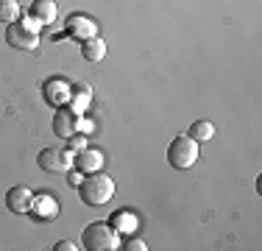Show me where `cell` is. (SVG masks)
<instances>
[{
	"label": "cell",
	"instance_id": "1",
	"mask_svg": "<svg viewBox=\"0 0 262 251\" xmlns=\"http://www.w3.org/2000/svg\"><path fill=\"white\" fill-rule=\"evenodd\" d=\"M78 196L90 206H103L106 201H112V196H115V181L106 173H92L90 179H84L78 184Z\"/></svg>",
	"mask_w": 262,
	"mask_h": 251
},
{
	"label": "cell",
	"instance_id": "2",
	"mask_svg": "<svg viewBox=\"0 0 262 251\" xmlns=\"http://www.w3.org/2000/svg\"><path fill=\"white\" fill-rule=\"evenodd\" d=\"M81 243L90 251H112V248H117V229L109 223L95 221L81 232Z\"/></svg>",
	"mask_w": 262,
	"mask_h": 251
},
{
	"label": "cell",
	"instance_id": "3",
	"mask_svg": "<svg viewBox=\"0 0 262 251\" xmlns=\"http://www.w3.org/2000/svg\"><path fill=\"white\" fill-rule=\"evenodd\" d=\"M198 159V142L192 137H176V140L167 145V162H170L176 171L192 168Z\"/></svg>",
	"mask_w": 262,
	"mask_h": 251
},
{
	"label": "cell",
	"instance_id": "4",
	"mask_svg": "<svg viewBox=\"0 0 262 251\" xmlns=\"http://www.w3.org/2000/svg\"><path fill=\"white\" fill-rule=\"evenodd\" d=\"M6 42H9L11 48H20V50H34L39 45L36 31L31 28V25H23V23H9V28H6Z\"/></svg>",
	"mask_w": 262,
	"mask_h": 251
},
{
	"label": "cell",
	"instance_id": "5",
	"mask_svg": "<svg viewBox=\"0 0 262 251\" xmlns=\"http://www.w3.org/2000/svg\"><path fill=\"white\" fill-rule=\"evenodd\" d=\"M36 162H39L42 171L67 173V171H70V162H73V154H70V151H61V148H45Z\"/></svg>",
	"mask_w": 262,
	"mask_h": 251
},
{
	"label": "cell",
	"instance_id": "6",
	"mask_svg": "<svg viewBox=\"0 0 262 251\" xmlns=\"http://www.w3.org/2000/svg\"><path fill=\"white\" fill-rule=\"evenodd\" d=\"M31 204H34V196H31V190L26 184H17V187H11V190L6 193V206H9V212H14V215L28 212Z\"/></svg>",
	"mask_w": 262,
	"mask_h": 251
},
{
	"label": "cell",
	"instance_id": "7",
	"mask_svg": "<svg viewBox=\"0 0 262 251\" xmlns=\"http://www.w3.org/2000/svg\"><path fill=\"white\" fill-rule=\"evenodd\" d=\"M78 129V112L73 109H59L53 115V134L61 137V140H67V137H73Z\"/></svg>",
	"mask_w": 262,
	"mask_h": 251
},
{
	"label": "cell",
	"instance_id": "8",
	"mask_svg": "<svg viewBox=\"0 0 262 251\" xmlns=\"http://www.w3.org/2000/svg\"><path fill=\"white\" fill-rule=\"evenodd\" d=\"M56 14H59V9H56L53 0H34V3H31V20L34 23L51 25L56 20Z\"/></svg>",
	"mask_w": 262,
	"mask_h": 251
},
{
	"label": "cell",
	"instance_id": "9",
	"mask_svg": "<svg viewBox=\"0 0 262 251\" xmlns=\"http://www.w3.org/2000/svg\"><path fill=\"white\" fill-rule=\"evenodd\" d=\"M81 56H84L86 61H101L103 56H106L103 39H98V36H86L84 45H81Z\"/></svg>",
	"mask_w": 262,
	"mask_h": 251
},
{
	"label": "cell",
	"instance_id": "10",
	"mask_svg": "<svg viewBox=\"0 0 262 251\" xmlns=\"http://www.w3.org/2000/svg\"><path fill=\"white\" fill-rule=\"evenodd\" d=\"M76 165L81 168V171H98V168L103 165V156H101V151H90V148H84L78 154V159H76Z\"/></svg>",
	"mask_w": 262,
	"mask_h": 251
},
{
	"label": "cell",
	"instance_id": "11",
	"mask_svg": "<svg viewBox=\"0 0 262 251\" xmlns=\"http://www.w3.org/2000/svg\"><path fill=\"white\" fill-rule=\"evenodd\" d=\"M31 210H34L39 218H56V215H59V206H56V201H53L51 196H39V198H34Z\"/></svg>",
	"mask_w": 262,
	"mask_h": 251
},
{
	"label": "cell",
	"instance_id": "12",
	"mask_svg": "<svg viewBox=\"0 0 262 251\" xmlns=\"http://www.w3.org/2000/svg\"><path fill=\"white\" fill-rule=\"evenodd\" d=\"M190 137L195 142H207V140L215 137V126H212L209 120H195V123H192V129H190Z\"/></svg>",
	"mask_w": 262,
	"mask_h": 251
},
{
	"label": "cell",
	"instance_id": "13",
	"mask_svg": "<svg viewBox=\"0 0 262 251\" xmlns=\"http://www.w3.org/2000/svg\"><path fill=\"white\" fill-rule=\"evenodd\" d=\"M20 17V3L17 0H0V23H17Z\"/></svg>",
	"mask_w": 262,
	"mask_h": 251
},
{
	"label": "cell",
	"instance_id": "14",
	"mask_svg": "<svg viewBox=\"0 0 262 251\" xmlns=\"http://www.w3.org/2000/svg\"><path fill=\"white\" fill-rule=\"evenodd\" d=\"M45 98L51 100V103H61V100H67V98H70V92H67V87H64V84H59V81H53V84L48 87Z\"/></svg>",
	"mask_w": 262,
	"mask_h": 251
},
{
	"label": "cell",
	"instance_id": "15",
	"mask_svg": "<svg viewBox=\"0 0 262 251\" xmlns=\"http://www.w3.org/2000/svg\"><path fill=\"white\" fill-rule=\"evenodd\" d=\"M117 226H120V229H131V226H137V218H131V215H126V212H120V215H117Z\"/></svg>",
	"mask_w": 262,
	"mask_h": 251
},
{
	"label": "cell",
	"instance_id": "16",
	"mask_svg": "<svg viewBox=\"0 0 262 251\" xmlns=\"http://www.w3.org/2000/svg\"><path fill=\"white\" fill-rule=\"evenodd\" d=\"M70 140V148H76V151H84V140H81L78 134H73V137H67Z\"/></svg>",
	"mask_w": 262,
	"mask_h": 251
},
{
	"label": "cell",
	"instance_id": "17",
	"mask_svg": "<svg viewBox=\"0 0 262 251\" xmlns=\"http://www.w3.org/2000/svg\"><path fill=\"white\" fill-rule=\"evenodd\" d=\"M126 248H128V251H145L148 246H145V243H142V240H131Z\"/></svg>",
	"mask_w": 262,
	"mask_h": 251
},
{
	"label": "cell",
	"instance_id": "18",
	"mask_svg": "<svg viewBox=\"0 0 262 251\" xmlns=\"http://www.w3.org/2000/svg\"><path fill=\"white\" fill-rule=\"evenodd\" d=\"M76 246H73L70 240H61V243H56V251H73Z\"/></svg>",
	"mask_w": 262,
	"mask_h": 251
}]
</instances>
